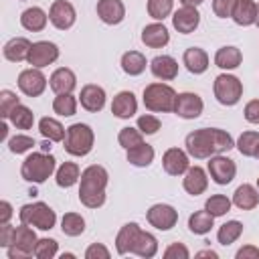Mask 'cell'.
<instances>
[{"label":"cell","instance_id":"6da1fadb","mask_svg":"<svg viewBox=\"0 0 259 259\" xmlns=\"http://www.w3.org/2000/svg\"><path fill=\"white\" fill-rule=\"evenodd\" d=\"M184 146H186L188 156H192L196 160H204V158L229 152L231 148H235V142H233L231 134L225 130L200 127V130H194L186 136Z\"/></svg>","mask_w":259,"mask_h":259},{"label":"cell","instance_id":"7a4b0ae2","mask_svg":"<svg viewBox=\"0 0 259 259\" xmlns=\"http://www.w3.org/2000/svg\"><path fill=\"white\" fill-rule=\"evenodd\" d=\"M109 174L103 166L91 164L81 172V184H79V200L87 208H99L105 202V186H107Z\"/></svg>","mask_w":259,"mask_h":259},{"label":"cell","instance_id":"3957f363","mask_svg":"<svg viewBox=\"0 0 259 259\" xmlns=\"http://www.w3.org/2000/svg\"><path fill=\"white\" fill-rule=\"evenodd\" d=\"M55 166H57V160L51 156V154H45V152H32L24 158L22 166H20V176L26 180V182H32V184H42L53 172H55Z\"/></svg>","mask_w":259,"mask_h":259},{"label":"cell","instance_id":"277c9868","mask_svg":"<svg viewBox=\"0 0 259 259\" xmlns=\"http://www.w3.org/2000/svg\"><path fill=\"white\" fill-rule=\"evenodd\" d=\"M142 99H144V105L148 111L168 113V111H174L176 91L166 83H150L144 87Z\"/></svg>","mask_w":259,"mask_h":259},{"label":"cell","instance_id":"5b68a950","mask_svg":"<svg viewBox=\"0 0 259 259\" xmlns=\"http://www.w3.org/2000/svg\"><path fill=\"white\" fill-rule=\"evenodd\" d=\"M93 130L87 123H73L67 127V136H65V150L71 156H87L93 150Z\"/></svg>","mask_w":259,"mask_h":259},{"label":"cell","instance_id":"8992f818","mask_svg":"<svg viewBox=\"0 0 259 259\" xmlns=\"http://www.w3.org/2000/svg\"><path fill=\"white\" fill-rule=\"evenodd\" d=\"M18 219H20V223L30 225V227L40 229V231H51L55 227V223H57V214H55V210L47 202L24 204L18 210Z\"/></svg>","mask_w":259,"mask_h":259},{"label":"cell","instance_id":"52a82bcc","mask_svg":"<svg viewBox=\"0 0 259 259\" xmlns=\"http://www.w3.org/2000/svg\"><path fill=\"white\" fill-rule=\"evenodd\" d=\"M212 91H214V97L221 105H237L241 95H243V83L239 77L235 75H229V73H221L214 83H212Z\"/></svg>","mask_w":259,"mask_h":259},{"label":"cell","instance_id":"ba28073f","mask_svg":"<svg viewBox=\"0 0 259 259\" xmlns=\"http://www.w3.org/2000/svg\"><path fill=\"white\" fill-rule=\"evenodd\" d=\"M36 241H38V239H36L32 227L20 223V227H16L14 243L8 247V259H26V257L34 255Z\"/></svg>","mask_w":259,"mask_h":259},{"label":"cell","instance_id":"9c48e42d","mask_svg":"<svg viewBox=\"0 0 259 259\" xmlns=\"http://www.w3.org/2000/svg\"><path fill=\"white\" fill-rule=\"evenodd\" d=\"M146 219H148V223L154 229H158V231H170L176 225V221H178V210L172 204L158 202V204H154V206L148 208Z\"/></svg>","mask_w":259,"mask_h":259},{"label":"cell","instance_id":"30bf717a","mask_svg":"<svg viewBox=\"0 0 259 259\" xmlns=\"http://www.w3.org/2000/svg\"><path fill=\"white\" fill-rule=\"evenodd\" d=\"M206 170H208L212 182L225 186V184L233 182V178L237 174V164L231 158H227L223 154H217V156H210V162H208Z\"/></svg>","mask_w":259,"mask_h":259},{"label":"cell","instance_id":"8fae6325","mask_svg":"<svg viewBox=\"0 0 259 259\" xmlns=\"http://www.w3.org/2000/svg\"><path fill=\"white\" fill-rule=\"evenodd\" d=\"M204 109V103L200 99V95L192 93V91H184V93H176V101H174V113L182 119H196Z\"/></svg>","mask_w":259,"mask_h":259},{"label":"cell","instance_id":"7c38bea8","mask_svg":"<svg viewBox=\"0 0 259 259\" xmlns=\"http://www.w3.org/2000/svg\"><path fill=\"white\" fill-rule=\"evenodd\" d=\"M18 89L26 95V97H38L45 89H47V77L42 75L40 69L30 67L20 71L18 75Z\"/></svg>","mask_w":259,"mask_h":259},{"label":"cell","instance_id":"4fadbf2b","mask_svg":"<svg viewBox=\"0 0 259 259\" xmlns=\"http://www.w3.org/2000/svg\"><path fill=\"white\" fill-rule=\"evenodd\" d=\"M57 59H59V47L51 40H38V42H32L26 61H28V65H32L36 69H42L51 63H55Z\"/></svg>","mask_w":259,"mask_h":259},{"label":"cell","instance_id":"5bb4252c","mask_svg":"<svg viewBox=\"0 0 259 259\" xmlns=\"http://www.w3.org/2000/svg\"><path fill=\"white\" fill-rule=\"evenodd\" d=\"M75 18H77V12L73 8L71 2L67 0H55L51 4V10H49V20L55 28L59 30H67L75 24Z\"/></svg>","mask_w":259,"mask_h":259},{"label":"cell","instance_id":"9a60e30c","mask_svg":"<svg viewBox=\"0 0 259 259\" xmlns=\"http://www.w3.org/2000/svg\"><path fill=\"white\" fill-rule=\"evenodd\" d=\"M162 168L166 174L170 176H180L184 174L188 168H190V162H188V152L180 150V148H170L164 152L162 156Z\"/></svg>","mask_w":259,"mask_h":259},{"label":"cell","instance_id":"2e32d148","mask_svg":"<svg viewBox=\"0 0 259 259\" xmlns=\"http://www.w3.org/2000/svg\"><path fill=\"white\" fill-rule=\"evenodd\" d=\"M198 24H200V14L194 6H182L172 16V26L180 34H190L192 30L198 28Z\"/></svg>","mask_w":259,"mask_h":259},{"label":"cell","instance_id":"e0dca14e","mask_svg":"<svg viewBox=\"0 0 259 259\" xmlns=\"http://www.w3.org/2000/svg\"><path fill=\"white\" fill-rule=\"evenodd\" d=\"M79 101H81V107L83 109H87L91 113H97L105 105V91H103V87L93 85V83L83 85L81 87V93H79Z\"/></svg>","mask_w":259,"mask_h":259},{"label":"cell","instance_id":"ac0fdd59","mask_svg":"<svg viewBox=\"0 0 259 259\" xmlns=\"http://www.w3.org/2000/svg\"><path fill=\"white\" fill-rule=\"evenodd\" d=\"M97 16L105 24H119L125 18V6L121 0H99L97 2Z\"/></svg>","mask_w":259,"mask_h":259},{"label":"cell","instance_id":"d6986e66","mask_svg":"<svg viewBox=\"0 0 259 259\" xmlns=\"http://www.w3.org/2000/svg\"><path fill=\"white\" fill-rule=\"evenodd\" d=\"M150 71L154 77H158L162 81H172L178 75V63L170 55H158L150 61Z\"/></svg>","mask_w":259,"mask_h":259},{"label":"cell","instance_id":"ffe728a7","mask_svg":"<svg viewBox=\"0 0 259 259\" xmlns=\"http://www.w3.org/2000/svg\"><path fill=\"white\" fill-rule=\"evenodd\" d=\"M182 186L188 194L192 196H198L206 190L208 186V178H206V172L200 168V166H190L186 172H184V178H182Z\"/></svg>","mask_w":259,"mask_h":259},{"label":"cell","instance_id":"44dd1931","mask_svg":"<svg viewBox=\"0 0 259 259\" xmlns=\"http://www.w3.org/2000/svg\"><path fill=\"white\" fill-rule=\"evenodd\" d=\"M138 111V101L132 91H119L111 101V113L119 119H130Z\"/></svg>","mask_w":259,"mask_h":259},{"label":"cell","instance_id":"7402d4cb","mask_svg":"<svg viewBox=\"0 0 259 259\" xmlns=\"http://www.w3.org/2000/svg\"><path fill=\"white\" fill-rule=\"evenodd\" d=\"M168 40H170V32L160 22H152L142 30V42L150 49H162L168 45Z\"/></svg>","mask_w":259,"mask_h":259},{"label":"cell","instance_id":"603a6c76","mask_svg":"<svg viewBox=\"0 0 259 259\" xmlns=\"http://www.w3.org/2000/svg\"><path fill=\"white\" fill-rule=\"evenodd\" d=\"M182 63L186 65V69H188L192 75H202V73L208 69V55H206V51L200 49V47H190V49L184 51Z\"/></svg>","mask_w":259,"mask_h":259},{"label":"cell","instance_id":"cb8c5ba5","mask_svg":"<svg viewBox=\"0 0 259 259\" xmlns=\"http://www.w3.org/2000/svg\"><path fill=\"white\" fill-rule=\"evenodd\" d=\"M30 47H32V42H30L28 38H24V36H14V38H10V40L4 45L2 53H4V59L12 61V63H20V61H26V59H28Z\"/></svg>","mask_w":259,"mask_h":259},{"label":"cell","instance_id":"d4e9b609","mask_svg":"<svg viewBox=\"0 0 259 259\" xmlns=\"http://www.w3.org/2000/svg\"><path fill=\"white\" fill-rule=\"evenodd\" d=\"M49 85H51V89H53L57 95L71 93V91L75 89V85H77V77H75V73H73L71 69L61 67V69H57V71L51 75Z\"/></svg>","mask_w":259,"mask_h":259},{"label":"cell","instance_id":"484cf974","mask_svg":"<svg viewBox=\"0 0 259 259\" xmlns=\"http://www.w3.org/2000/svg\"><path fill=\"white\" fill-rule=\"evenodd\" d=\"M231 18L239 26H251L257 20V4L253 0H237Z\"/></svg>","mask_w":259,"mask_h":259},{"label":"cell","instance_id":"4316f807","mask_svg":"<svg viewBox=\"0 0 259 259\" xmlns=\"http://www.w3.org/2000/svg\"><path fill=\"white\" fill-rule=\"evenodd\" d=\"M138 233H140V225H138V223H125V225L119 229L117 237H115V251H117L119 255L132 253V247H134V243H136Z\"/></svg>","mask_w":259,"mask_h":259},{"label":"cell","instance_id":"83f0119b","mask_svg":"<svg viewBox=\"0 0 259 259\" xmlns=\"http://www.w3.org/2000/svg\"><path fill=\"white\" fill-rule=\"evenodd\" d=\"M132 253L138 255V257H142V259L154 257V255L158 253V239H156L152 233L140 229V233H138V237H136V243H134V247H132Z\"/></svg>","mask_w":259,"mask_h":259},{"label":"cell","instance_id":"f1b7e54d","mask_svg":"<svg viewBox=\"0 0 259 259\" xmlns=\"http://www.w3.org/2000/svg\"><path fill=\"white\" fill-rule=\"evenodd\" d=\"M233 204L241 210H251L259 204V190L251 184H241L233 194Z\"/></svg>","mask_w":259,"mask_h":259},{"label":"cell","instance_id":"f546056e","mask_svg":"<svg viewBox=\"0 0 259 259\" xmlns=\"http://www.w3.org/2000/svg\"><path fill=\"white\" fill-rule=\"evenodd\" d=\"M47 20H49L47 12H45L42 8H38V6L26 8V10L20 14V24H22V28H26V30H30V32H40V30L47 26Z\"/></svg>","mask_w":259,"mask_h":259},{"label":"cell","instance_id":"4dcf8cb0","mask_svg":"<svg viewBox=\"0 0 259 259\" xmlns=\"http://www.w3.org/2000/svg\"><path fill=\"white\" fill-rule=\"evenodd\" d=\"M241 61H243V53L237 47H221L214 53V65L219 69H227V71L237 69L241 65Z\"/></svg>","mask_w":259,"mask_h":259},{"label":"cell","instance_id":"1f68e13d","mask_svg":"<svg viewBox=\"0 0 259 259\" xmlns=\"http://www.w3.org/2000/svg\"><path fill=\"white\" fill-rule=\"evenodd\" d=\"M146 65H148V61L140 51H127V53L121 55V69L130 77L142 75L146 71Z\"/></svg>","mask_w":259,"mask_h":259},{"label":"cell","instance_id":"d6a6232c","mask_svg":"<svg viewBox=\"0 0 259 259\" xmlns=\"http://www.w3.org/2000/svg\"><path fill=\"white\" fill-rule=\"evenodd\" d=\"M38 132L49 142H65V136H67V130L55 117H42L38 121Z\"/></svg>","mask_w":259,"mask_h":259},{"label":"cell","instance_id":"836d02e7","mask_svg":"<svg viewBox=\"0 0 259 259\" xmlns=\"http://www.w3.org/2000/svg\"><path fill=\"white\" fill-rule=\"evenodd\" d=\"M127 162H130L132 166H138V168L150 166V164L154 162V148H152L150 144H146V142H142V144L130 148V150H127Z\"/></svg>","mask_w":259,"mask_h":259},{"label":"cell","instance_id":"e575fe53","mask_svg":"<svg viewBox=\"0 0 259 259\" xmlns=\"http://www.w3.org/2000/svg\"><path fill=\"white\" fill-rule=\"evenodd\" d=\"M55 180H57V186L71 188L73 184H77V180H81V170H79V166L75 162H63L57 168Z\"/></svg>","mask_w":259,"mask_h":259},{"label":"cell","instance_id":"d590c367","mask_svg":"<svg viewBox=\"0 0 259 259\" xmlns=\"http://www.w3.org/2000/svg\"><path fill=\"white\" fill-rule=\"evenodd\" d=\"M214 225V217L204 208V210H196L188 217V229L194 235H206Z\"/></svg>","mask_w":259,"mask_h":259},{"label":"cell","instance_id":"8d00e7d4","mask_svg":"<svg viewBox=\"0 0 259 259\" xmlns=\"http://www.w3.org/2000/svg\"><path fill=\"white\" fill-rule=\"evenodd\" d=\"M8 121H10L16 130H30V127H32V123H34V113H32L26 105L18 103V105L10 111Z\"/></svg>","mask_w":259,"mask_h":259},{"label":"cell","instance_id":"74e56055","mask_svg":"<svg viewBox=\"0 0 259 259\" xmlns=\"http://www.w3.org/2000/svg\"><path fill=\"white\" fill-rule=\"evenodd\" d=\"M237 150L247 158H257L259 152V132H243L237 140Z\"/></svg>","mask_w":259,"mask_h":259},{"label":"cell","instance_id":"f35d334b","mask_svg":"<svg viewBox=\"0 0 259 259\" xmlns=\"http://www.w3.org/2000/svg\"><path fill=\"white\" fill-rule=\"evenodd\" d=\"M61 231L67 237H79L85 231V219L77 212H67L61 219Z\"/></svg>","mask_w":259,"mask_h":259},{"label":"cell","instance_id":"ab89813d","mask_svg":"<svg viewBox=\"0 0 259 259\" xmlns=\"http://www.w3.org/2000/svg\"><path fill=\"white\" fill-rule=\"evenodd\" d=\"M241 233H243V223H239V221H227V223L219 229L217 239H219L221 245L227 247V245L235 243V241L241 237Z\"/></svg>","mask_w":259,"mask_h":259},{"label":"cell","instance_id":"60d3db41","mask_svg":"<svg viewBox=\"0 0 259 259\" xmlns=\"http://www.w3.org/2000/svg\"><path fill=\"white\" fill-rule=\"evenodd\" d=\"M53 109H55V113H59L63 117L75 115V111H77V99H75V95H71V93L57 95L55 101H53Z\"/></svg>","mask_w":259,"mask_h":259},{"label":"cell","instance_id":"b9f144b4","mask_svg":"<svg viewBox=\"0 0 259 259\" xmlns=\"http://www.w3.org/2000/svg\"><path fill=\"white\" fill-rule=\"evenodd\" d=\"M231 204H233V200H229L225 194H212L210 198H206L204 208L217 219V217H225L231 210Z\"/></svg>","mask_w":259,"mask_h":259},{"label":"cell","instance_id":"7bdbcfd3","mask_svg":"<svg viewBox=\"0 0 259 259\" xmlns=\"http://www.w3.org/2000/svg\"><path fill=\"white\" fill-rule=\"evenodd\" d=\"M117 142H119L121 148L130 150V148H134V146L144 142V134L138 127H121L119 134H117Z\"/></svg>","mask_w":259,"mask_h":259},{"label":"cell","instance_id":"ee69618b","mask_svg":"<svg viewBox=\"0 0 259 259\" xmlns=\"http://www.w3.org/2000/svg\"><path fill=\"white\" fill-rule=\"evenodd\" d=\"M174 6V0H148V14L154 20H164L166 16H170Z\"/></svg>","mask_w":259,"mask_h":259},{"label":"cell","instance_id":"f6af8a7d","mask_svg":"<svg viewBox=\"0 0 259 259\" xmlns=\"http://www.w3.org/2000/svg\"><path fill=\"white\" fill-rule=\"evenodd\" d=\"M57 251H59V243L55 239L45 237V239H38L36 241L34 257H38V259H53L57 255Z\"/></svg>","mask_w":259,"mask_h":259},{"label":"cell","instance_id":"bcb514c9","mask_svg":"<svg viewBox=\"0 0 259 259\" xmlns=\"http://www.w3.org/2000/svg\"><path fill=\"white\" fill-rule=\"evenodd\" d=\"M18 103H20V99L16 97L14 91H10V89H2V91H0V117H2V119H8L10 111H12Z\"/></svg>","mask_w":259,"mask_h":259},{"label":"cell","instance_id":"7dc6e473","mask_svg":"<svg viewBox=\"0 0 259 259\" xmlns=\"http://www.w3.org/2000/svg\"><path fill=\"white\" fill-rule=\"evenodd\" d=\"M32 146H36V144H34V138L24 136V134H16V136H12V138L8 140V148H10L12 154H24V152H28Z\"/></svg>","mask_w":259,"mask_h":259},{"label":"cell","instance_id":"c3c4849f","mask_svg":"<svg viewBox=\"0 0 259 259\" xmlns=\"http://www.w3.org/2000/svg\"><path fill=\"white\" fill-rule=\"evenodd\" d=\"M138 130L146 136H152L160 130V119L156 115H150V113H144L138 117Z\"/></svg>","mask_w":259,"mask_h":259},{"label":"cell","instance_id":"681fc988","mask_svg":"<svg viewBox=\"0 0 259 259\" xmlns=\"http://www.w3.org/2000/svg\"><path fill=\"white\" fill-rule=\"evenodd\" d=\"M235 4H237V0H212V12L219 18H229L233 14Z\"/></svg>","mask_w":259,"mask_h":259},{"label":"cell","instance_id":"f907efd6","mask_svg":"<svg viewBox=\"0 0 259 259\" xmlns=\"http://www.w3.org/2000/svg\"><path fill=\"white\" fill-rule=\"evenodd\" d=\"M190 253L182 243H170L164 251V259H188Z\"/></svg>","mask_w":259,"mask_h":259},{"label":"cell","instance_id":"816d5d0a","mask_svg":"<svg viewBox=\"0 0 259 259\" xmlns=\"http://www.w3.org/2000/svg\"><path fill=\"white\" fill-rule=\"evenodd\" d=\"M85 259H109V251L101 243H93L85 251Z\"/></svg>","mask_w":259,"mask_h":259},{"label":"cell","instance_id":"f5cc1de1","mask_svg":"<svg viewBox=\"0 0 259 259\" xmlns=\"http://www.w3.org/2000/svg\"><path fill=\"white\" fill-rule=\"evenodd\" d=\"M14 235H16V227L12 225H0V247H10L14 243Z\"/></svg>","mask_w":259,"mask_h":259},{"label":"cell","instance_id":"db71d44e","mask_svg":"<svg viewBox=\"0 0 259 259\" xmlns=\"http://www.w3.org/2000/svg\"><path fill=\"white\" fill-rule=\"evenodd\" d=\"M243 115H245V119H247L249 123H257V125H259V99L249 101V103L245 105V109H243Z\"/></svg>","mask_w":259,"mask_h":259},{"label":"cell","instance_id":"11a10c76","mask_svg":"<svg viewBox=\"0 0 259 259\" xmlns=\"http://www.w3.org/2000/svg\"><path fill=\"white\" fill-rule=\"evenodd\" d=\"M235 257H237V259H259V249L253 247V245H245V247H241V249L237 251Z\"/></svg>","mask_w":259,"mask_h":259},{"label":"cell","instance_id":"9f6ffc18","mask_svg":"<svg viewBox=\"0 0 259 259\" xmlns=\"http://www.w3.org/2000/svg\"><path fill=\"white\" fill-rule=\"evenodd\" d=\"M12 217V204L8 200H2L0 202V225H6Z\"/></svg>","mask_w":259,"mask_h":259},{"label":"cell","instance_id":"6f0895ef","mask_svg":"<svg viewBox=\"0 0 259 259\" xmlns=\"http://www.w3.org/2000/svg\"><path fill=\"white\" fill-rule=\"evenodd\" d=\"M196 257H212V259H217L219 255H217L212 249H206V251H198V253H196Z\"/></svg>","mask_w":259,"mask_h":259},{"label":"cell","instance_id":"680465c9","mask_svg":"<svg viewBox=\"0 0 259 259\" xmlns=\"http://www.w3.org/2000/svg\"><path fill=\"white\" fill-rule=\"evenodd\" d=\"M180 2H182V6H194V8H196V6H200L204 0H180Z\"/></svg>","mask_w":259,"mask_h":259},{"label":"cell","instance_id":"91938a15","mask_svg":"<svg viewBox=\"0 0 259 259\" xmlns=\"http://www.w3.org/2000/svg\"><path fill=\"white\" fill-rule=\"evenodd\" d=\"M0 130H2V140H6V136H8V125H6V123H2V125H0Z\"/></svg>","mask_w":259,"mask_h":259},{"label":"cell","instance_id":"94428289","mask_svg":"<svg viewBox=\"0 0 259 259\" xmlns=\"http://www.w3.org/2000/svg\"><path fill=\"white\" fill-rule=\"evenodd\" d=\"M73 257H75L73 253H63V259H73Z\"/></svg>","mask_w":259,"mask_h":259},{"label":"cell","instance_id":"6125c7cd","mask_svg":"<svg viewBox=\"0 0 259 259\" xmlns=\"http://www.w3.org/2000/svg\"><path fill=\"white\" fill-rule=\"evenodd\" d=\"M255 24L259 26V4H257V20H255Z\"/></svg>","mask_w":259,"mask_h":259},{"label":"cell","instance_id":"be15d7a7","mask_svg":"<svg viewBox=\"0 0 259 259\" xmlns=\"http://www.w3.org/2000/svg\"><path fill=\"white\" fill-rule=\"evenodd\" d=\"M257 190H259V178H257Z\"/></svg>","mask_w":259,"mask_h":259},{"label":"cell","instance_id":"e7e4bbea","mask_svg":"<svg viewBox=\"0 0 259 259\" xmlns=\"http://www.w3.org/2000/svg\"><path fill=\"white\" fill-rule=\"evenodd\" d=\"M257 158H259V152H257Z\"/></svg>","mask_w":259,"mask_h":259}]
</instances>
